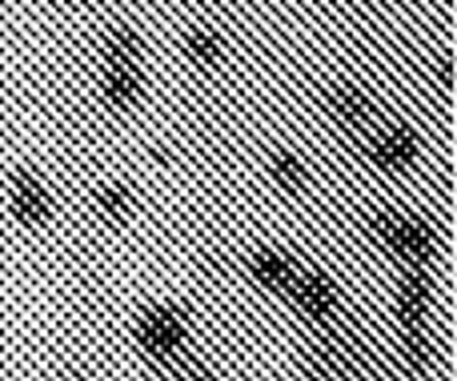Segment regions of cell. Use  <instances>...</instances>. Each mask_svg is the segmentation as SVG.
<instances>
[{"mask_svg": "<svg viewBox=\"0 0 457 381\" xmlns=\"http://www.w3.org/2000/svg\"><path fill=\"white\" fill-rule=\"evenodd\" d=\"M189 321L193 313L181 305H153L137 318V345L145 350L149 361L169 358L173 350H181L185 337H189Z\"/></svg>", "mask_w": 457, "mask_h": 381, "instance_id": "obj_1", "label": "cell"}, {"mask_svg": "<svg viewBox=\"0 0 457 381\" xmlns=\"http://www.w3.org/2000/svg\"><path fill=\"white\" fill-rule=\"evenodd\" d=\"M365 149H370L378 169H386V173H405V169L418 161V137L405 125H389V128H378Z\"/></svg>", "mask_w": 457, "mask_h": 381, "instance_id": "obj_2", "label": "cell"}, {"mask_svg": "<svg viewBox=\"0 0 457 381\" xmlns=\"http://www.w3.org/2000/svg\"><path fill=\"white\" fill-rule=\"evenodd\" d=\"M325 109H329V117L337 120L345 133H373V120H378L370 93H365V88H357V85L329 88V96H325Z\"/></svg>", "mask_w": 457, "mask_h": 381, "instance_id": "obj_3", "label": "cell"}, {"mask_svg": "<svg viewBox=\"0 0 457 381\" xmlns=\"http://www.w3.org/2000/svg\"><path fill=\"white\" fill-rule=\"evenodd\" d=\"M8 209L21 225H48L53 221V193L45 189V181L32 173H16L12 193H8Z\"/></svg>", "mask_w": 457, "mask_h": 381, "instance_id": "obj_4", "label": "cell"}, {"mask_svg": "<svg viewBox=\"0 0 457 381\" xmlns=\"http://www.w3.org/2000/svg\"><path fill=\"white\" fill-rule=\"evenodd\" d=\"M289 297L297 302V310L305 313L309 321H321L337 310V286H333L325 273H297L289 286Z\"/></svg>", "mask_w": 457, "mask_h": 381, "instance_id": "obj_5", "label": "cell"}, {"mask_svg": "<svg viewBox=\"0 0 457 381\" xmlns=\"http://www.w3.org/2000/svg\"><path fill=\"white\" fill-rule=\"evenodd\" d=\"M429 302H434V281H429V273L426 269H405L402 294H397V318H402V329L426 326Z\"/></svg>", "mask_w": 457, "mask_h": 381, "instance_id": "obj_6", "label": "cell"}, {"mask_svg": "<svg viewBox=\"0 0 457 381\" xmlns=\"http://www.w3.org/2000/svg\"><path fill=\"white\" fill-rule=\"evenodd\" d=\"M394 253L405 261V269H426V265L434 261V253H437V233L429 229L426 221H418V217H405L402 233H397Z\"/></svg>", "mask_w": 457, "mask_h": 381, "instance_id": "obj_7", "label": "cell"}, {"mask_svg": "<svg viewBox=\"0 0 457 381\" xmlns=\"http://www.w3.org/2000/svg\"><path fill=\"white\" fill-rule=\"evenodd\" d=\"M249 273L253 281H261L265 289H273V294H289L293 277H297V265H293L289 253H277V249H261V253L249 257Z\"/></svg>", "mask_w": 457, "mask_h": 381, "instance_id": "obj_8", "label": "cell"}, {"mask_svg": "<svg viewBox=\"0 0 457 381\" xmlns=\"http://www.w3.org/2000/svg\"><path fill=\"white\" fill-rule=\"evenodd\" d=\"M141 93H145L141 69H104V101H109V109H117V112L137 109Z\"/></svg>", "mask_w": 457, "mask_h": 381, "instance_id": "obj_9", "label": "cell"}, {"mask_svg": "<svg viewBox=\"0 0 457 381\" xmlns=\"http://www.w3.org/2000/svg\"><path fill=\"white\" fill-rule=\"evenodd\" d=\"M145 45L133 29H112L104 40V69H141Z\"/></svg>", "mask_w": 457, "mask_h": 381, "instance_id": "obj_10", "label": "cell"}, {"mask_svg": "<svg viewBox=\"0 0 457 381\" xmlns=\"http://www.w3.org/2000/svg\"><path fill=\"white\" fill-rule=\"evenodd\" d=\"M181 45H185V56H189L197 69H217L225 56V40H221V32H213V29H189Z\"/></svg>", "mask_w": 457, "mask_h": 381, "instance_id": "obj_11", "label": "cell"}, {"mask_svg": "<svg viewBox=\"0 0 457 381\" xmlns=\"http://www.w3.org/2000/svg\"><path fill=\"white\" fill-rule=\"evenodd\" d=\"M157 366H161V374H165L169 381H217L213 369H209L197 353L185 350V345H181V350H173L169 358H161Z\"/></svg>", "mask_w": 457, "mask_h": 381, "instance_id": "obj_12", "label": "cell"}, {"mask_svg": "<svg viewBox=\"0 0 457 381\" xmlns=\"http://www.w3.org/2000/svg\"><path fill=\"white\" fill-rule=\"evenodd\" d=\"M269 173H273V181L281 185L285 193H301L309 185L305 165H301V157H293V153H277L273 165H269Z\"/></svg>", "mask_w": 457, "mask_h": 381, "instance_id": "obj_13", "label": "cell"}, {"mask_svg": "<svg viewBox=\"0 0 457 381\" xmlns=\"http://www.w3.org/2000/svg\"><path fill=\"white\" fill-rule=\"evenodd\" d=\"M96 209L117 225L129 221V213H133V193H129V185H104V189L96 193Z\"/></svg>", "mask_w": 457, "mask_h": 381, "instance_id": "obj_14", "label": "cell"}, {"mask_svg": "<svg viewBox=\"0 0 457 381\" xmlns=\"http://www.w3.org/2000/svg\"><path fill=\"white\" fill-rule=\"evenodd\" d=\"M402 353H405V366H410L413 374H426V369H429V337H426V326L402 329Z\"/></svg>", "mask_w": 457, "mask_h": 381, "instance_id": "obj_15", "label": "cell"}, {"mask_svg": "<svg viewBox=\"0 0 457 381\" xmlns=\"http://www.w3.org/2000/svg\"><path fill=\"white\" fill-rule=\"evenodd\" d=\"M402 225H405V213H394V209H381V213L370 217V233H373V237H378L386 249L397 245V233H402Z\"/></svg>", "mask_w": 457, "mask_h": 381, "instance_id": "obj_16", "label": "cell"}, {"mask_svg": "<svg viewBox=\"0 0 457 381\" xmlns=\"http://www.w3.org/2000/svg\"><path fill=\"white\" fill-rule=\"evenodd\" d=\"M301 381H337V377H333V374H325V369L317 366V361H309V366H305V374H301Z\"/></svg>", "mask_w": 457, "mask_h": 381, "instance_id": "obj_17", "label": "cell"}, {"mask_svg": "<svg viewBox=\"0 0 457 381\" xmlns=\"http://www.w3.org/2000/svg\"><path fill=\"white\" fill-rule=\"evenodd\" d=\"M437 77H442L445 85H453V53L442 56V64H437Z\"/></svg>", "mask_w": 457, "mask_h": 381, "instance_id": "obj_18", "label": "cell"}, {"mask_svg": "<svg viewBox=\"0 0 457 381\" xmlns=\"http://www.w3.org/2000/svg\"><path fill=\"white\" fill-rule=\"evenodd\" d=\"M61 381H88L85 374H69V377H61Z\"/></svg>", "mask_w": 457, "mask_h": 381, "instance_id": "obj_19", "label": "cell"}]
</instances>
